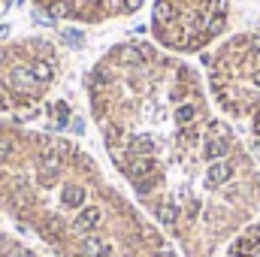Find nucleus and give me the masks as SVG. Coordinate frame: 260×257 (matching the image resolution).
Returning <instances> with one entry per match:
<instances>
[{"mask_svg": "<svg viewBox=\"0 0 260 257\" xmlns=\"http://www.w3.org/2000/svg\"><path fill=\"white\" fill-rule=\"evenodd\" d=\"M85 94L112 167L188 257H212L257 221V157L185 58L121 40L88 70Z\"/></svg>", "mask_w": 260, "mask_h": 257, "instance_id": "obj_1", "label": "nucleus"}, {"mask_svg": "<svg viewBox=\"0 0 260 257\" xmlns=\"http://www.w3.org/2000/svg\"><path fill=\"white\" fill-rule=\"evenodd\" d=\"M206 88L218 112L260 160V30H239L206 52Z\"/></svg>", "mask_w": 260, "mask_h": 257, "instance_id": "obj_2", "label": "nucleus"}, {"mask_svg": "<svg viewBox=\"0 0 260 257\" xmlns=\"http://www.w3.org/2000/svg\"><path fill=\"white\" fill-rule=\"evenodd\" d=\"M61 49L46 37H0V118L37 109L61 82Z\"/></svg>", "mask_w": 260, "mask_h": 257, "instance_id": "obj_3", "label": "nucleus"}, {"mask_svg": "<svg viewBox=\"0 0 260 257\" xmlns=\"http://www.w3.org/2000/svg\"><path fill=\"white\" fill-rule=\"evenodd\" d=\"M230 0H154L151 3V43L176 58L206 55L230 37Z\"/></svg>", "mask_w": 260, "mask_h": 257, "instance_id": "obj_4", "label": "nucleus"}, {"mask_svg": "<svg viewBox=\"0 0 260 257\" xmlns=\"http://www.w3.org/2000/svg\"><path fill=\"white\" fill-rule=\"evenodd\" d=\"M34 6L55 21L100 27L136 15L145 6V0H34Z\"/></svg>", "mask_w": 260, "mask_h": 257, "instance_id": "obj_5", "label": "nucleus"}, {"mask_svg": "<svg viewBox=\"0 0 260 257\" xmlns=\"http://www.w3.org/2000/svg\"><path fill=\"white\" fill-rule=\"evenodd\" d=\"M227 257H260V218L230 242Z\"/></svg>", "mask_w": 260, "mask_h": 257, "instance_id": "obj_6", "label": "nucleus"}, {"mask_svg": "<svg viewBox=\"0 0 260 257\" xmlns=\"http://www.w3.org/2000/svg\"><path fill=\"white\" fill-rule=\"evenodd\" d=\"M3 3H6V0H0V9H3Z\"/></svg>", "mask_w": 260, "mask_h": 257, "instance_id": "obj_7", "label": "nucleus"}]
</instances>
